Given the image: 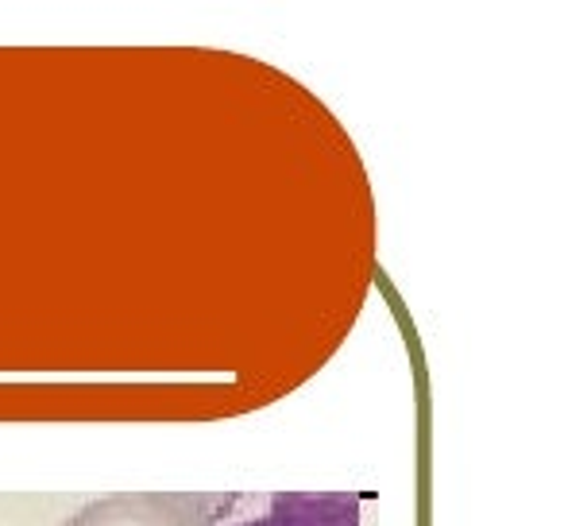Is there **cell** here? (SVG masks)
Returning <instances> with one entry per match:
<instances>
[{
  "label": "cell",
  "mask_w": 564,
  "mask_h": 526,
  "mask_svg": "<svg viewBox=\"0 0 564 526\" xmlns=\"http://www.w3.org/2000/svg\"><path fill=\"white\" fill-rule=\"evenodd\" d=\"M360 495L282 492L251 503L248 495H217L205 526H360Z\"/></svg>",
  "instance_id": "6da1fadb"
},
{
  "label": "cell",
  "mask_w": 564,
  "mask_h": 526,
  "mask_svg": "<svg viewBox=\"0 0 564 526\" xmlns=\"http://www.w3.org/2000/svg\"><path fill=\"white\" fill-rule=\"evenodd\" d=\"M217 495H178V492H140L105 495L74 511L63 526H205Z\"/></svg>",
  "instance_id": "7a4b0ae2"
}]
</instances>
